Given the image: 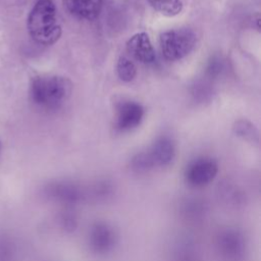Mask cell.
Here are the masks:
<instances>
[{
    "label": "cell",
    "instance_id": "cell-1",
    "mask_svg": "<svg viewBox=\"0 0 261 261\" xmlns=\"http://www.w3.org/2000/svg\"><path fill=\"white\" fill-rule=\"evenodd\" d=\"M28 31L31 38L38 44L49 46L61 37L56 7L52 0H38L28 16Z\"/></svg>",
    "mask_w": 261,
    "mask_h": 261
},
{
    "label": "cell",
    "instance_id": "cell-2",
    "mask_svg": "<svg viewBox=\"0 0 261 261\" xmlns=\"http://www.w3.org/2000/svg\"><path fill=\"white\" fill-rule=\"evenodd\" d=\"M31 98L33 102L45 109L59 108L71 94V83L59 75L37 76L31 84Z\"/></svg>",
    "mask_w": 261,
    "mask_h": 261
},
{
    "label": "cell",
    "instance_id": "cell-3",
    "mask_svg": "<svg viewBox=\"0 0 261 261\" xmlns=\"http://www.w3.org/2000/svg\"><path fill=\"white\" fill-rule=\"evenodd\" d=\"M197 36L188 28L169 30L160 36V48L165 59L170 61L186 57L196 46Z\"/></svg>",
    "mask_w": 261,
    "mask_h": 261
},
{
    "label": "cell",
    "instance_id": "cell-4",
    "mask_svg": "<svg viewBox=\"0 0 261 261\" xmlns=\"http://www.w3.org/2000/svg\"><path fill=\"white\" fill-rule=\"evenodd\" d=\"M44 194L49 200L67 206L75 205L85 200V190L68 180H56L47 184Z\"/></svg>",
    "mask_w": 261,
    "mask_h": 261
},
{
    "label": "cell",
    "instance_id": "cell-5",
    "mask_svg": "<svg viewBox=\"0 0 261 261\" xmlns=\"http://www.w3.org/2000/svg\"><path fill=\"white\" fill-rule=\"evenodd\" d=\"M216 247L223 258L238 260L245 252L246 242L241 231L234 228H226L218 233Z\"/></svg>",
    "mask_w": 261,
    "mask_h": 261
},
{
    "label": "cell",
    "instance_id": "cell-6",
    "mask_svg": "<svg viewBox=\"0 0 261 261\" xmlns=\"http://www.w3.org/2000/svg\"><path fill=\"white\" fill-rule=\"evenodd\" d=\"M89 247L95 254L109 253L116 244L114 228L104 221L95 222L89 232Z\"/></svg>",
    "mask_w": 261,
    "mask_h": 261
},
{
    "label": "cell",
    "instance_id": "cell-7",
    "mask_svg": "<svg viewBox=\"0 0 261 261\" xmlns=\"http://www.w3.org/2000/svg\"><path fill=\"white\" fill-rule=\"evenodd\" d=\"M217 172L218 165L213 159L199 158L189 164L185 175L191 186L204 187L215 178Z\"/></svg>",
    "mask_w": 261,
    "mask_h": 261
},
{
    "label": "cell",
    "instance_id": "cell-8",
    "mask_svg": "<svg viewBox=\"0 0 261 261\" xmlns=\"http://www.w3.org/2000/svg\"><path fill=\"white\" fill-rule=\"evenodd\" d=\"M144 117L143 106L136 101H124L116 108L115 127L120 132L136 128Z\"/></svg>",
    "mask_w": 261,
    "mask_h": 261
},
{
    "label": "cell",
    "instance_id": "cell-9",
    "mask_svg": "<svg viewBox=\"0 0 261 261\" xmlns=\"http://www.w3.org/2000/svg\"><path fill=\"white\" fill-rule=\"evenodd\" d=\"M126 51L141 63L150 64L155 61L156 55L147 33H138L126 42Z\"/></svg>",
    "mask_w": 261,
    "mask_h": 261
},
{
    "label": "cell",
    "instance_id": "cell-10",
    "mask_svg": "<svg viewBox=\"0 0 261 261\" xmlns=\"http://www.w3.org/2000/svg\"><path fill=\"white\" fill-rule=\"evenodd\" d=\"M103 0H64L67 11L81 19L93 20L101 12Z\"/></svg>",
    "mask_w": 261,
    "mask_h": 261
},
{
    "label": "cell",
    "instance_id": "cell-11",
    "mask_svg": "<svg viewBox=\"0 0 261 261\" xmlns=\"http://www.w3.org/2000/svg\"><path fill=\"white\" fill-rule=\"evenodd\" d=\"M148 153L154 165H167L174 158V144L168 138H160L153 144L151 150Z\"/></svg>",
    "mask_w": 261,
    "mask_h": 261
},
{
    "label": "cell",
    "instance_id": "cell-12",
    "mask_svg": "<svg viewBox=\"0 0 261 261\" xmlns=\"http://www.w3.org/2000/svg\"><path fill=\"white\" fill-rule=\"evenodd\" d=\"M208 207L204 200L200 198H187L180 205V212L182 216L189 221H200L205 217Z\"/></svg>",
    "mask_w": 261,
    "mask_h": 261
},
{
    "label": "cell",
    "instance_id": "cell-13",
    "mask_svg": "<svg viewBox=\"0 0 261 261\" xmlns=\"http://www.w3.org/2000/svg\"><path fill=\"white\" fill-rule=\"evenodd\" d=\"M113 195V187L110 182L102 180L97 181L85 190V200L91 202L107 201Z\"/></svg>",
    "mask_w": 261,
    "mask_h": 261
},
{
    "label": "cell",
    "instance_id": "cell-14",
    "mask_svg": "<svg viewBox=\"0 0 261 261\" xmlns=\"http://www.w3.org/2000/svg\"><path fill=\"white\" fill-rule=\"evenodd\" d=\"M219 198L227 205L237 207L245 203V194L240 189L231 185H223L219 187Z\"/></svg>",
    "mask_w": 261,
    "mask_h": 261
},
{
    "label": "cell",
    "instance_id": "cell-15",
    "mask_svg": "<svg viewBox=\"0 0 261 261\" xmlns=\"http://www.w3.org/2000/svg\"><path fill=\"white\" fill-rule=\"evenodd\" d=\"M148 2L154 10L168 17L175 16L182 10L180 0H148Z\"/></svg>",
    "mask_w": 261,
    "mask_h": 261
},
{
    "label": "cell",
    "instance_id": "cell-16",
    "mask_svg": "<svg viewBox=\"0 0 261 261\" xmlns=\"http://www.w3.org/2000/svg\"><path fill=\"white\" fill-rule=\"evenodd\" d=\"M18 256L17 245L7 234H0V261H16Z\"/></svg>",
    "mask_w": 261,
    "mask_h": 261
},
{
    "label": "cell",
    "instance_id": "cell-17",
    "mask_svg": "<svg viewBox=\"0 0 261 261\" xmlns=\"http://www.w3.org/2000/svg\"><path fill=\"white\" fill-rule=\"evenodd\" d=\"M116 72L122 82H130L137 75V67L135 63L124 56H120L116 64Z\"/></svg>",
    "mask_w": 261,
    "mask_h": 261
},
{
    "label": "cell",
    "instance_id": "cell-18",
    "mask_svg": "<svg viewBox=\"0 0 261 261\" xmlns=\"http://www.w3.org/2000/svg\"><path fill=\"white\" fill-rule=\"evenodd\" d=\"M59 226L66 232H72L77 227V217L71 210H64L58 216Z\"/></svg>",
    "mask_w": 261,
    "mask_h": 261
},
{
    "label": "cell",
    "instance_id": "cell-19",
    "mask_svg": "<svg viewBox=\"0 0 261 261\" xmlns=\"http://www.w3.org/2000/svg\"><path fill=\"white\" fill-rule=\"evenodd\" d=\"M130 165H132L133 170H135L137 172H144V171L151 169L153 166H155L148 152L137 154L133 158Z\"/></svg>",
    "mask_w": 261,
    "mask_h": 261
},
{
    "label": "cell",
    "instance_id": "cell-20",
    "mask_svg": "<svg viewBox=\"0 0 261 261\" xmlns=\"http://www.w3.org/2000/svg\"><path fill=\"white\" fill-rule=\"evenodd\" d=\"M220 68H221V63H220V61H219L218 59H216V60L213 59V61H210L207 71H208V73H209L210 75H215V74L219 73V71L221 70Z\"/></svg>",
    "mask_w": 261,
    "mask_h": 261
},
{
    "label": "cell",
    "instance_id": "cell-21",
    "mask_svg": "<svg viewBox=\"0 0 261 261\" xmlns=\"http://www.w3.org/2000/svg\"><path fill=\"white\" fill-rule=\"evenodd\" d=\"M1 148H2V145H1V141H0V153H1Z\"/></svg>",
    "mask_w": 261,
    "mask_h": 261
}]
</instances>
